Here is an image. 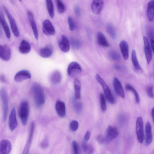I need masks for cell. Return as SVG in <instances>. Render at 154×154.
I'll return each mask as SVG.
<instances>
[{
	"instance_id": "52a82bcc",
	"label": "cell",
	"mask_w": 154,
	"mask_h": 154,
	"mask_svg": "<svg viewBox=\"0 0 154 154\" xmlns=\"http://www.w3.org/2000/svg\"><path fill=\"white\" fill-rule=\"evenodd\" d=\"M82 69L80 65L77 62H73L71 63L67 68L68 75L71 77H74L79 74Z\"/></svg>"
},
{
	"instance_id": "4dcf8cb0",
	"label": "cell",
	"mask_w": 154,
	"mask_h": 154,
	"mask_svg": "<svg viewBox=\"0 0 154 154\" xmlns=\"http://www.w3.org/2000/svg\"><path fill=\"white\" fill-rule=\"evenodd\" d=\"M106 30L107 32L113 40H115L117 38L116 32L113 25L110 23H108L106 26Z\"/></svg>"
},
{
	"instance_id": "f35d334b",
	"label": "cell",
	"mask_w": 154,
	"mask_h": 154,
	"mask_svg": "<svg viewBox=\"0 0 154 154\" xmlns=\"http://www.w3.org/2000/svg\"><path fill=\"white\" fill-rule=\"evenodd\" d=\"M148 37L149 38L150 40V44L151 47L152 51L153 50V46H154V37H153V31L150 28L149 29L148 31Z\"/></svg>"
},
{
	"instance_id": "836d02e7",
	"label": "cell",
	"mask_w": 154,
	"mask_h": 154,
	"mask_svg": "<svg viewBox=\"0 0 154 154\" xmlns=\"http://www.w3.org/2000/svg\"><path fill=\"white\" fill-rule=\"evenodd\" d=\"M46 5L49 15L51 18H53L54 15V5L52 1H46Z\"/></svg>"
},
{
	"instance_id": "d4e9b609",
	"label": "cell",
	"mask_w": 154,
	"mask_h": 154,
	"mask_svg": "<svg viewBox=\"0 0 154 154\" xmlns=\"http://www.w3.org/2000/svg\"><path fill=\"white\" fill-rule=\"evenodd\" d=\"M97 41L98 45L101 46L108 47L110 46L104 34L101 32H98L97 33Z\"/></svg>"
},
{
	"instance_id": "f5cc1de1",
	"label": "cell",
	"mask_w": 154,
	"mask_h": 154,
	"mask_svg": "<svg viewBox=\"0 0 154 154\" xmlns=\"http://www.w3.org/2000/svg\"><path fill=\"white\" fill-rule=\"evenodd\" d=\"M154 108H153L151 110V115L152 118V119L153 120L154 119Z\"/></svg>"
},
{
	"instance_id": "7c38bea8",
	"label": "cell",
	"mask_w": 154,
	"mask_h": 154,
	"mask_svg": "<svg viewBox=\"0 0 154 154\" xmlns=\"http://www.w3.org/2000/svg\"><path fill=\"white\" fill-rule=\"evenodd\" d=\"M113 84L116 94L122 98H124L125 94L124 90L121 82L117 78L115 77L114 78Z\"/></svg>"
},
{
	"instance_id": "5bb4252c",
	"label": "cell",
	"mask_w": 154,
	"mask_h": 154,
	"mask_svg": "<svg viewBox=\"0 0 154 154\" xmlns=\"http://www.w3.org/2000/svg\"><path fill=\"white\" fill-rule=\"evenodd\" d=\"M104 5V2L103 0H93L91 5V9L92 12L96 14H100L103 9Z\"/></svg>"
},
{
	"instance_id": "8fae6325",
	"label": "cell",
	"mask_w": 154,
	"mask_h": 154,
	"mask_svg": "<svg viewBox=\"0 0 154 154\" xmlns=\"http://www.w3.org/2000/svg\"><path fill=\"white\" fill-rule=\"evenodd\" d=\"M35 127V122H33L31 124L28 139L25 145L22 154H28L29 153L34 133Z\"/></svg>"
},
{
	"instance_id": "f546056e",
	"label": "cell",
	"mask_w": 154,
	"mask_h": 154,
	"mask_svg": "<svg viewBox=\"0 0 154 154\" xmlns=\"http://www.w3.org/2000/svg\"><path fill=\"white\" fill-rule=\"evenodd\" d=\"M61 74L58 71H55L53 72L50 76V81L54 84L59 83L61 81Z\"/></svg>"
},
{
	"instance_id": "c3c4849f",
	"label": "cell",
	"mask_w": 154,
	"mask_h": 154,
	"mask_svg": "<svg viewBox=\"0 0 154 154\" xmlns=\"http://www.w3.org/2000/svg\"><path fill=\"white\" fill-rule=\"evenodd\" d=\"M90 136V132L89 131H87L84 137V141L87 142L89 140Z\"/></svg>"
},
{
	"instance_id": "7dc6e473",
	"label": "cell",
	"mask_w": 154,
	"mask_h": 154,
	"mask_svg": "<svg viewBox=\"0 0 154 154\" xmlns=\"http://www.w3.org/2000/svg\"><path fill=\"white\" fill-rule=\"evenodd\" d=\"M97 140L98 142L100 143L106 142L105 137L101 135H98L97 137Z\"/></svg>"
},
{
	"instance_id": "7402d4cb",
	"label": "cell",
	"mask_w": 154,
	"mask_h": 154,
	"mask_svg": "<svg viewBox=\"0 0 154 154\" xmlns=\"http://www.w3.org/2000/svg\"><path fill=\"white\" fill-rule=\"evenodd\" d=\"M55 109L58 115L60 117H64L66 115V107L63 101L58 100L55 104Z\"/></svg>"
},
{
	"instance_id": "484cf974",
	"label": "cell",
	"mask_w": 154,
	"mask_h": 154,
	"mask_svg": "<svg viewBox=\"0 0 154 154\" xmlns=\"http://www.w3.org/2000/svg\"><path fill=\"white\" fill-rule=\"evenodd\" d=\"M53 53V49L50 45L41 48L39 51V54L42 57L47 58L50 57Z\"/></svg>"
},
{
	"instance_id": "30bf717a",
	"label": "cell",
	"mask_w": 154,
	"mask_h": 154,
	"mask_svg": "<svg viewBox=\"0 0 154 154\" xmlns=\"http://www.w3.org/2000/svg\"><path fill=\"white\" fill-rule=\"evenodd\" d=\"M42 31L44 33L47 35H54L55 33L54 27L48 20H45L43 22Z\"/></svg>"
},
{
	"instance_id": "2e32d148",
	"label": "cell",
	"mask_w": 154,
	"mask_h": 154,
	"mask_svg": "<svg viewBox=\"0 0 154 154\" xmlns=\"http://www.w3.org/2000/svg\"><path fill=\"white\" fill-rule=\"evenodd\" d=\"M31 78V75L30 72L27 70H23L18 72L16 74L14 80L16 82H19Z\"/></svg>"
},
{
	"instance_id": "7bdbcfd3",
	"label": "cell",
	"mask_w": 154,
	"mask_h": 154,
	"mask_svg": "<svg viewBox=\"0 0 154 154\" xmlns=\"http://www.w3.org/2000/svg\"><path fill=\"white\" fill-rule=\"evenodd\" d=\"M146 92L149 97L151 98L153 97V87L152 86H149L147 87L146 89Z\"/></svg>"
},
{
	"instance_id": "ffe728a7",
	"label": "cell",
	"mask_w": 154,
	"mask_h": 154,
	"mask_svg": "<svg viewBox=\"0 0 154 154\" xmlns=\"http://www.w3.org/2000/svg\"><path fill=\"white\" fill-rule=\"evenodd\" d=\"M119 47L124 59L127 60L129 58V46L125 40L121 41L119 44Z\"/></svg>"
},
{
	"instance_id": "ee69618b",
	"label": "cell",
	"mask_w": 154,
	"mask_h": 154,
	"mask_svg": "<svg viewBox=\"0 0 154 154\" xmlns=\"http://www.w3.org/2000/svg\"><path fill=\"white\" fill-rule=\"evenodd\" d=\"M126 115L124 114H121L119 116V120L120 124L123 125L126 121L127 117Z\"/></svg>"
},
{
	"instance_id": "cb8c5ba5",
	"label": "cell",
	"mask_w": 154,
	"mask_h": 154,
	"mask_svg": "<svg viewBox=\"0 0 154 154\" xmlns=\"http://www.w3.org/2000/svg\"><path fill=\"white\" fill-rule=\"evenodd\" d=\"M27 15L34 37L36 39H38V31L33 14L31 11H28L27 12Z\"/></svg>"
},
{
	"instance_id": "ba28073f",
	"label": "cell",
	"mask_w": 154,
	"mask_h": 154,
	"mask_svg": "<svg viewBox=\"0 0 154 154\" xmlns=\"http://www.w3.org/2000/svg\"><path fill=\"white\" fill-rule=\"evenodd\" d=\"M144 52L148 64H149L152 57V50L148 38L145 36L143 37Z\"/></svg>"
},
{
	"instance_id": "e0dca14e",
	"label": "cell",
	"mask_w": 154,
	"mask_h": 154,
	"mask_svg": "<svg viewBox=\"0 0 154 154\" xmlns=\"http://www.w3.org/2000/svg\"><path fill=\"white\" fill-rule=\"evenodd\" d=\"M59 46L63 52H68L70 49V45L67 37L64 35H62L59 41Z\"/></svg>"
},
{
	"instance_id": "f6af8a7d",
	"label": "cell",
	"mask_w": 154,
	"mask_h": 154,
	"mask_svg": "<svg viewBox=\"0 0 154 154\" xmlns=\"http://www.w3.org/2000/svg\"><path fill=\"white\" fill-rule=\"evenodd\" d=\"M72 146L74 154H78V146L76 142L73 141L72 142Z\"/></svg>"
},
{
	"instance_id": "74e56055",
	"label": "cell",
	"mask_w": 154,
	"mask_h": 154,
	"mask_svg": "<svg viewBox=\"0 0 154 154\" xmlns=\"http://www.w3.org/2000/svg\"><path fill=\"white\" fill-rule=\"evenodd\" d=\"M101 108L103 111H105L106 109V106L105 97L102 93L100 95Z\"/></svg>"
},
{
	"instance_id": "e575fe53",
	"label": "cell",
	"mask_w": 154,
	"mask_h": 154,
	"mask_svg": "<svg viewBox=\"0 0 154 154\" xmlns=\"http://www.w3.org/2000/svg\"><path fill=\"white\" fill-rule=\"evenodd\" d=\"M72 103L75 112L78 114L80 113L82 108V103L78 101L75 98L72 99Z\"/></svg>"
},
{
	"instance_id": "db71d44e",
	"label": "cell",
	"mask_w": 154,
	"mask_h": 154,
	"mask_svg": "<svg viewBox=\"0 0 154 154\" xmlns=\"http://www.w3.org/2000/svg\"><path fill=\"white\" fill-rule=\"evenodd\" d=\"M2 32L1 27L0 25V35L2 34Z\"/></svg>"
},
{
	"instance_id": "83f0119b",
	"label": "cell",
	"mask_w": 154,
	"mask_h": 154,
	"mask_svg": "<svg viewBox=\"0 0 154 154\" xmlns=\"http://www.w3.org/2000/svg\"><path fill=\"white\" fill-rule=\"evenodd\" d=\"M31 49V45L27 41L25 40L21 41L19 47V51L21 53L27 54L30 51Z\"/></svg>"
},
{
	"instance_id": "681fc988",
	"label": "cell",
	"mask_w": 154,
	"mask_h": 154,
	"mask_svg": "<svg viewBox=\"0 0 154 154\" xmlns=\"http://www.w3.org/2000/svg\"><path fill=\"white\" fill-rule=\"evenodd\" d=\"M75 12L78 17L80 16L81 13L80 9L78 5L75 6Z\"/></svg>"
},
{
	"instance_id": "8992f818",
	"label": "cell",
	"mask_w": 154,
	"mask_h": 154,
	"mask_svg": "<svg viewBox=\"0 0 154 154\" xmlns=\"http://www.w3.org/2000/svg\"><path fill=\"white\" fill-rule=\"evenodd\" d=\"M3 7L6 15L8 16L10 23L11 29L14 35L17 37H19L20 35V32L14 19L6 7L3 6Z\"/></svg>"
},
{
	"instance_id": "9a60e30c",
	"label": "cell",
	"mask_w": 154,
	"mask_h": 154,
	"mask_svg": "<svg viewBox=\"0 0 154 154\" xmlns=\"http://www.w3.org/2000/svg\"><path fill=\"white\" fill-rule=\"evenodd\" d=\"M11 149V143L8 140L3 139L0 142V154H9Z\"/></svg>"
},
{
	"instance_id": "277c9868",
	"label": "cell",
	"mask_w": 154,
	"mask_h": 154,
	"mask_svg": "<svg viewBox=\"0 0 154 154\" xmlns=\"http://www.w3.org/2000/svg\"><path fill=\"white\" fill-rule=\"evenodd\" d=\"M136 132L138 141L140 143H142L144 140V136L143 122L141 117H138L137 119Z\"/></svg>"
},
{
	"instance_id": "4316f807",
	"label": "cell",
	"mask_w": 154,
	"mask_h": 154,
	"mask_svg": "<svg viewBox=\"0 0 154 154\" xmlns=\"http://www.w3.org/2000/svg\"><path fill=\"white\" fill-rule=\"evenodd\" d=\"M154 1L151 0L148 3L147 8V15L148 20L150 22L154 20Z\"/></svg>"
},
{
	"instance_id": "816d5d0a",
	"label": "cell",
	"mask_w": 154,
	"mask_h": 154,
	"mask_svg": "<svg viewBox=\"0 0 154 154\" xmlns=\"http://www.w3.org/2000/svg\"><path fill=\"white\" fill-rule=\"evenodd\" d=\"M114 68L116 70H120L122 69V67L119 65L116 64L114 66Z\"/></svg>"
},
{
	"instance_id": "8d00e7d4",
	"label": "cell",
	"mask_w": 154,
	"mask_h": 154,
	"mask_svg": "<svg viewBox=\"0 0 154 154\" xmlns=\"http://www.w3.org/2000/svg\"><path fill=\"white\" fill-rule=\"evenodd\" d=\"M56 3L58 12L60 14L64 13L65 11L66 8L63 3L60 0H56Z\"/></svg>"
},
{
	"instance_id": "1f68e13d",
	"label": "cell",
	"mask_w": 154,
	"mask_h": 154,
	"mask_svg": "<svg viewBox=\"0 0 154 154\" xmlns=\"http://www.w3.org/2000/svg\"><path fill=\"white\" fill-rule=\"evenodd\" d=\"M82 149L85 154H92L94 149L92 146L87 142L84 141L82 144Z\"/></svg>"
},
{
	"instance_id": "6da1fadb",
	"label": "cell",
	"mask_w": 154,
	"mask_h": 154,
	"mask_svg": "<svg viewBox=\"0 0 154 154\" xmlns=\"http://www.w3.org/2000/svg\"><path fill=\"white\" fill-rule=\"evenodd\" d=\"M32 91L34 102L36 106L40 107L45 102L44 91L41 85L38 83H34L32 87Z\"/></svg>"
},
{
	"instance_id": "ab89813d",
	"label": "cell",
	"mask_w": 154,
	"mask_h": 154,
	"mask_svg": "<svg viewBox=\"0 0 154 154\" xmlns=\"http://www.w3.org/2000/svg\"><path fill=\"white\" fill-rule=\"evenodd\" d=\"M67 20L69 29L71 31L73 30L76 27V25L74 20L70 16L68 17Z\"/></svg>"
},
{
	"instance_id": "d6986e66",
	"label": "cell",
	"mask_w": 154,
	"mask_h": 154,
	"mask_svg": "<svg viewBox=\"0 0 154 154\" xmlns=\"http://www.w3.org/2000/svg\"><path fill=\"white\" fill-rule=\"evenodd\" d=\"M131 59L134 71L138 73H142L143 69L139 64L136 53L134 50H133L132 51Z\"/></svg>"
},
{
	"instance_id": "f907efd6",
	"label": "cell",
	"mask_w": 154,
	"mask_h": 154,
	"mask_svg": "<svg viewBox=\"0 0 154 154\" xmlns=\"http://www.w3.org/2000/svg\"><path fill=\"white\" fill-rule=\"evenodd\" d=\"M0 81L4 83L7 82V80L5 76L3 75H0Z\"/></svg>"
},
{
	"instance_id": "7a4b0ae2",
	"label": "cell",
	"mask_w": 154,
	"mask_h": 154,
	"mask_svg": "<svg viewBox=\"0 0 154 154\" xmlns=\"http://www.w3.org/2000/svg\"><path fill=\"white\" fill-rule=\"evenodd\" d=\"M29 105L26 100H23L20 103L18 110V114L21 122L23 125H26L27 122L29 113Z\"/></svg>"
},
{
	"instance_id": "3957f363",
	"label": "cell",
	"mask_w": 154,
	"mask_h": 154,
	"mask_svg": "<svg viewBox=\"0 0 154 154\" xmlns=\"http://www.w3.org/2000/svg\"><path fill=\"white\" fill-rule=\"evenodd\" d=\"M95 78L97 82L102 86L105 97L108 101L110 103L114 104L115 103V99L108 85L99 74H96Z\"/></svg>"
},
{
	"instance_id": "44dd1931",
	"label": "cell",
	"mask_w": 154,
	"mask_h": 154,
	"mask_svg": "<svg viewBox=\"0 0 154 154\" xmlns=\"http://www.w3.org/2000/svg\"><path fill=\"white\" fill-rule=\"evenodd\" d=\"M0 23L2 26L6 37L10 38L11 36V32L3 13L0 11Z\"/></svg>"
},
{
	"instance_id": "d590c367",
	"label": "cell",
	"mask_w": 154,
	"mask_h": 154,
	"mask_svg": "<svg viewBox=\"0 0 154 154\" xmlns=\"http://www.w3.org/2000/svg\"><path fill=\"white\" fill-rule=\"evenodd\" d=\"M109 55L110 59L114 61L119 60L121 58V56L119 53L114 50L109 51Z\"/></svg>"
},
{
	"instance_id": "b9f144b4",
	"label": "cell",
	"mask_w": 154,
	"mask_h": 154,
	"mask_svg": "<svg viewBox=\"0 0 154 154\" xmlns=\"http://www.w3.org/2000/svg\"><path fill=\"white\" fill-rule=\"evenodd\" d=\"M70 128L73 131H75L77 130L79 127V123L75 120L72 121L70 124Z\"/></svg>"
},
{
	"instance_id": "ac0fdd59",
	"label": "cell",
	"mask_w": 154,
	"mask_h": 154,
	"mask_svg": "<svg viewBox=\"0 0 154 154\" xmlns=\"http://www.w3.org/2000/svg\"><path fill=\"white\" fill-rule=\"evenodd\" d=\"M9 126L10 129L14 131L17 125V122L16 117L15 109L14 107L11 112L9 119Z\"/></svg>"
},
{
	"instance_id": "9c48e42d",
	"label": "cell",
	"mask_w": 154,
	"mask_h": 154,
	"mask_svg": "<svg viewBox=\"0 0 154 154\" xmlns=\"http://www.w3.org/2000/svg\"><path fill=\"white\" fill-rule=\"evenodd\" d=\"M11 55L10 48L6 45H0V58L5 61L9 60Z\"/></svg>"
},
{
	"instance_id": "bcb514c9",
	"label": "cell",
	"mask_w": 154,
	"mask_h": 154,
	"mask_svg": "<svg viewBox=\"0 0 154 154\" xmlns=\"http://www.w3.org/2000/svg\"><path fill=\"white\" fill-rule=\"evenodd\" d=\"M48 145V139L46 137L44 138L41 143V147L43 148H47Z\"/></svg>"
},
{
	"instance_id": "5b68a950",
	"label": "cell",
	"mask_w": 154,
	"mask_h": 154,
	"mask_svg": "<svg viewBox=\"0 0 154 154\" xmlns=\"http://www.w3.org/2000/svg\"><path fill=\"white\" fill-rule=\"evenodd\" d=\"M0 96L2 102L3 119L4 121H5L8 109V100L7 92L3 88H2L0 90Z\"/></svg>"
},
{
	"instance_id": "f1b7e54d",
	"label": "cell",
	"mask_w": 154,
	"mask_h": 154,
	"mask_svg": "<svg viewBox=\"0 0 154 154\" xmlns=\"http://www.w3.org/2000/svg\"><path fill=\"white\" fill-rule=\"evenodd\" d=\"M75 91V98L77 100L80 99L81 97V84L80 81L75 78L74 81Z\"/></svg>"
},
{
	"instance_id": "603a6c76",
	"label": "cell",
	"mask_w": 154,
	"mask_h": 154,
	"mask_svg": "<svg viewBox=\"0 0 154 154\" xmlns=\"http://www.w3.org/2000/svg\"><path fill=\"white\" fill-rule=\"evenodd\" d=\"M145 140L146 145H149L152 142V127L150 123L147 121L145 127Z\"/></svg>"
},
{
	"instance_id": "4fadbf2b",
	"label": "cell",
	"mask_w": 154,
	"mask_h": 154,
	"mask_svg": "<svg viewBox=\"0 0 154 154\" xmlns=\"http://www.w3.org/2000/svg\"><path fill=\"white\" fill-rule=\"evenodd\" d=\"M118 135V131L115 127L109 126L107 128L105 137L106 142L109 141L116 138Z\"/></svg>"
},
{
	"instance_id": "60d3db41",
	"label": "cell",
	"mask_w": 154,
	"mask_h": 154,
	"mask_svg": "<svg viewBox=\"0 0 154 154\" xmlns=\"http://www.w3.org/2000/svg\"><path fill=\"white\" fill-rule=\"evenodd\" d=\"M71 43L72 46L75 49H78L81 46V43L78 40L72 39L71 40Z\"/></svg>"
},
{
	"instance_id": "d6a6232c",
	"label": "cell",
	"mask_w": 154,
	"mask_h": 154,
	"mask_svg": "<svg viewBox=\"0 0 154 154\" xmlns=\"http://www.w3.org/2000/svg\"><path fill=\"white\" fill-rule=\"evenodd\" d=\"M125 88L127 91H130L133 93L135 97L136 102L137 103H139V96L137 92L134 88L129 84H126L125 86Z\"/></svg>"
}]
</instances>
